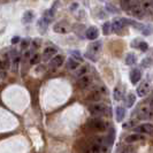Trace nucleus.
<instances>
[{
    "mask_svg": "<svg viewBox=\"0 0 153 153\" xmlns=\"http://www.w3.org/2000/svg\"><path fill=\"white\" fill-rule=\"evenodd\" d=\"M102 32H104L105 35H108V33L111 32V23L109 22L104 23V25H102Z\"/></svg>",
    "mask_w": 153,
    "mask_h": 153,
    "instance_id": "22",
    "label": "nucleus"
},
{
    "mask_svg": "<svg viewBox=\"0 0 153 153\" xmlns=\"http://www.w3.org/2000/svg\"><path fill=\"white\" fill-rule=\"evenodd\" d=\"M138 116H139L140 119H151V117H152L151 108H147V107L139 108V111H138Z\"/></svg>",
    "mask_w": 153,
    "mask_h": 153,
    "instance_id": "11",
    "label": "nucleus"
},
{
    "mask_svg": "<svg viewBox=\"0 0 153 153\" xmlns=\"http://www.w3.org/2000/svg\"><path fill=\"white\" fill-rule=\"evenodd\" d=\"M137 46L142 50V51H146V50H147V47H149L147 44L144 43V42H140V43H139V45H137Z\"/></svg>",
    "mask_w": 153,
    "mask_h": 153,
    "instance_id": "27",
    "label": "nucleus"
},
{
    "mask_svg": "<svg viewBox=\"0 0 153 153\" xmlns=\"http://www.w3.org/2000/svg\"><path fill=\"white\" fill-rule=\"evenodd\" d=\"M150 91H151V84L149 82H143L137 89V94L139 97H145Z\"/></svg>",
    "mask_w": 153,
    "mask_h": 153,
    "instance_id": "5",
    "label": "nucleus"
},
{
    "mask_svg": "<svg viewBox=\"0 0 153 153\" xmlns=\"http://www.w3.org/2000/svg\"><path fill=\"white\" fill-rule=\"evenodd\" d=\"M135 100H136V96L132 94V93H129L127 96V99H126V106L127 107H131L135 104Z\"/></svg>",
    "mask_w": 153,
    "mask_h": 153,
    "instance_id": "17",
    "label": "nucleus"
},
{
    "mask_svg": "<svg viewBox=\"0 0 153 153\" xmlns=\"http://www.w3.org/2000/svg\"><path fill=\"white\" fill-rule=\"evenodd\" d=\"M5 67H6V65H5L2 61H0V69H4Z\"/></svg>",
    "mask_w": 153,
    "mask_h": 153,
    "instance_id": "32",
    "label": "nucleus"
},
{
    "mask_svg": "<svg viewBox=\"0 0 153 153\" xmlns=\"http://www.w3.org/2000/svg\"><path fill=\"white\" fill-rule=\"evenodd\" d=\"M143 66H144V67H150V66H151V59L143 60Z\"/></svg>",
    "mask_w": 153,
    "mask_h": 153,
    "instance_id": "29",
    "label": "nucleus"
},
{
    "mask_svg": "<svg viewBox=\"0 0 153 153\" xmlns=\"http://www.w3.org/2000/svg\"><path fill=\"white\" fill-rule=\"evenodd\" d=\"M71 56H73V58H75L77 62L82 60V55H81V53H79L78 51H71ZM73 58H71V59H73ZM75 59H74V60H75Z\"/></svg>",
    "mask_w": 153,
    "mask_h": 153,
    "instance_id": "23",
    "label": "nucleus"
},
{
    "mask_svg": "<svg viewBox=\"0 0 153 153\" xmlns=\"http://www.w3.org/2000/svg\"><path fill=\"white\" fill-rule=\"evenodd\" d=\"M123 28H124V22H123V20L121 19H115L113 23L111 24V29L115 32H120V31L123 30Z\"/></svg>",
    "mask_w": 153,
    "mask_h": 153,
    "instance_id": "8",
    "label": "nucleus"
},
{
    "mask_svg": "<svg viewBox=\"0 0 153 153\" xmlns=\"http://www.w3.org/2000/svg\"><path fill=\"white\" fill-rule=\"evenodd\" d=\"M122 153H131V152H130V150H129V149H126V150H123L122 151Z\"/></svg>",
    "mask_w": 153,
    "mask_h": 153,
    "instance_id": "33",
    "label": "nucleus"
},
{
    "mask_svg": "<svg viewBox=\"0 0 153 153\" xmlns=\"http://www.w3.org/2000/svg\"><path fill=\"white\" fill-rule=\"evenodd\" d=\"M19 42H20V37H17V36L12 39V44H17Z\"/></svg>",
    "mask_w": 153,
    "mask_h": 153,
    "instance_id": "31",
    "label": "nucleus"
},
{
    "mask_svg": "<svg viewBox=\"0 0 153 153\" xmlns=\"http://www.w3.org/2000/svg\"><path fill=\"white\" fill-rule=\"evenodd\" d=\"M79 66V63L76 61V60H74V59H68V61H67V67L68 69H71V70H74V69H76L77 67Z\"/></svg>",
    "mask_w": 153,
    "mask_h": 153,
    "instance_id": "19",
    "label": "nucleus"
},
{
    "mask_svg": "<svg viewBox=\"0 0 153 153\" xmlns=\"http://www.w3.org/2000/svg\"><path fill=\"white\" fill-rule=\"evenodd\" d=\"M100 51H101V43H100V42H94V43H92L91 45H90V47H89L86 56L94 61V60H97Z\"/></svg>",
    "mask_w": 153,
    "mask_h": 153,
    "instance_id": "1",
    "label": "nucleus"
},
{
    "mask_svg": "<svg viewBox=\"0 0 153 153\" xmlns=\"http://www.w3.org/2000/svg\"><path fill=\"white\" fill-rule=\"evenodd\" d=\"M93 127H94L97 130H99V131H105V130H106V124L102 122L101 120H99V119L94 120V122H93Z\"/></svg>",
    "mask_w": 153,
    "mask_h": 153,
    "instance_id": "14",
    "label": "nucleus"
},
{
    "mask_svg": "<svg viewBox=\"0 0 153 153\" xmlns=\"http://www.w3.org/2000/svg\"><path fill=\"white\" fill-rule=\"evenodd\" d=\"M54 31L58 32V33H67L70 31V25L67 22H59L54 25Z\"/></svg>",
    "mask_w": 153,
    "mask_h": 153,
    "instance_id": "4",
    "label": "nucleus"
},
{
    "mask_svg": "<svg viewBox=\"0 0 153 153\" xmlns=\"http://www.w3.org/2000/svg\"><path fill=\"white\" fill-rule=\"evenodd\" d=\"M58 52V50H56V47H53V46H50V47H47L44 50V53H43V59H44V61H47V60H50L51 58H53L54 54H56Z\"/></svg>",
    "mask_w": 153,
    "mask_h": 153,
    "instance_id": "7",
    "label": "nucleus"
},
{
    "mask_svg": "<svg viewBox=\"0 0 153 153\" xmlns=\"http://www.w3.org/2000/svg\"><path fill=\"white\" fill-rule=\"evenodd\" d=\"M144 8L145 9H149V10H151V8H152V2L151 1H146V2H144ZM143 8V9H144Z\"/></svg>",
    "mask_w": 153,
    "mask_h": 153,
    "instance_id": "28",
    "label": "nucleus"
},
{
    "mask_svg": "<svg viewBox=\"0 0 153 153\" xmlns=\"http://www.w3.org/2000/svg\"><path fill=\"white\" fill-rule=\"evenodd\" d=\"M29 45V40H23L22 42V48H27Z\"/></svg>",
    "mask_w": 153,
    "mask_h": 153,
    "instance_id": "30",
    "label": "nucleus"
},
{
    "mask_svg": "<svg viewBox=\"0 0 153 153\" xmlns=\"http://www.w3.org/2000/svg\"><path fill=\"white\" fill-rule=\"evenodd\" d=\"M98 35H99V31H98V29L96 27H90L86 30V32H85L86 38L90 39V40H94V39L98 37Z\"/></svg>",
    "mask_w": 153,
    "mask_h": 153,
    "instance_id": "9",
    "label": "nucleus"
},
{
    "mask_svg": "<svg viewBox=\"0 0 153 153\" xmlns=\"http://www.w3.org/2000/svg\"><path fill=\"white\" fill-rule=\"evenodd\" d=\"M121 5H122V7L124 10H130V1H122L121 2Z\"/></svg>",
    "mask_w": 153,
    "mask_h": 153,
    "instance_id": "25",
    "label": "nucleus"
},
{
    "mask_svg": "<svg viewBox=\"0 0 153 153\" xmlns=\"http://www.w3.org/2000/svg\"><path fill=\"white\" fill-rule=\"evenodd\" d=\"M63 55H55L53 56L52 59H51V62H50V65H51V67L52 68H59L60 66H62V63H63Z\"/></svg>",
    "mask_w": 153,
    "mask_h": 153,
    "instance_id": "10",
    "label": "nucleus"
},
{
    "mask_svg": "<svg viewBox=\"0 0 153 153\" xmlns=\"http://www.w3.org/2000/svg\"><path fill=\"white\" fill-rule=\"evenodd\" d=\"M33 17H35L33 13L30 12V10H28V12H25L24 15H23L22 22L23 23H31L32 21H33Z\"/></svg>",
    "mask_w": 153,
    "mask_h": 153,
    "instance_id": "15",
    "label": "nucleus"
},
{
    "mask_svg": "<svg viewBox=\"0 0 153 153\" xmlns=\"http://www.w3.org/2000/svg\"><path fill=\"white\" fill-rule=\"evenodd\" d=\"M114 99L115 100H120L121 99V92H120V90L116 88L114 90Z\"/></svg>",
    "mask_w": 153,
    "mask_h": 153,
    "instance_id": "26",
    "label": "nucleus"
},
{
    "mask_svg": "<svg viewBox=\"0 0 153 153\" xmlns=\"http://www.w3.org/2000/svg\"><path fill=\"white\" fill-rule=\"evenodd\" d=\"M124 109L122 107H117L116 108V111H115V115H116V120H117V122H121L123 120V117H124Z\"/></svg>",
    "mask_w": 153,
    "mask_h": 153,
    "instance_id": "18",
    "label": "nucleus"
},
{
    "mask_svg": "<svg viewBox=\"0 0 153 153\" xmlns=\"http://www.w3.org/2000/svg\"><path fill=\"white\" fill-rule=\"evenodd\" d=\"M152 124L151 123H144V124H140L136 128V131L143 134V135H152Z\"/></svg>",
    "mask_w": 153,
    "mask_h": 153,
    "instance_id": "6",
    "label": "nucleus"
},
{
    "mask_svg": "<svg viewBox=\"0 0 153 153\" xmlns=\"http://www.w3.org/2000/svg\"><path fill=\"white\" fill-rule=\"evenodd\" d=\"M126 63H127L128 66L135 65V63H136V56H135L132 53H129L128 55H127V58H126Z\"/></svg>",
    "mask_w": 153,
    "mask_h": 153,
    "instance_id": "20",
    "label": "nucleus"
},
{
    "mask_svg": "<svg viewBox=\"0 0 153 153\" xmlns=\"http://www.w3.org/2000/svg\"><path fill=\"white\" fill-rule=\"evenodd\" d=\"M142 78V73L139 69H134L130 73V81L132 84H136L137 82H139V79Z\"/></svg>",
    "mask_w": 153,
    "mask_h": 153,
    "instance_id": "12",
    "label": "nucleus"
},
{
    "mask_svg": "<svg viewBox=\"0 0 153 153\" xmlns=\"http://www.w3.org/2000/svg\"><path fill=\"white\" fill-rule=\"evenodd\" d=\"M89 111H90V113L93 116H101V115L105 114V112H106V106L102 105V104H94V105L90 106Z\"/></svg>",
    "mask_w": 153,
    "mask_h": 153,
    "instance_id": "3",
    "label": "nucleus"
},
{
    "mask_svg": "<svg viewBox=\"0 0 153 153\" xmlns=\"http://www.w3.org/2000/svg\"><path fill=\"white\" fill-rule=\"evenodd\" d=\"M39 61H40V55H39V54H35V55L31 58L30 63L33 66V65H37V63H39Z\"/></svg>",
    "mask_w": 153,
    "mask_h": 153,
    "instance_id": "24",
    "label": "nucleus"
},
{
    "mask_svg": "<svg viewBox=\"0 0 153 153\" xmlns=\"http://www.w3.org/2000/svg\"><path fill=\"white\" fill-rule=\"evenodd\" d=\"M130 9H131V14L137 17V19H142L144 14H145V10L143 8L139 6V2H132L130 1Z\"/></svg>",
    "mask_w": 153,
    "mask_h": 153,
    "instance_id": "2",
    "label": "nucleus"
},
{
    "mask_svg": "<svg viewBox=\"0 0 153 153\" xmlns=\"http://www.w3.org/2000/svg\"><path fill=\"white\" fill-rule=\"evenodd\" d=\"M90 83H91V78L89 76H83L81 77V79L78 81V86L81 89H85V88H88L90 85Z\"/></svg>",
    "mask_w": 153,
    "mask_h": 153,
    "instance_id": "13",
    "label": "nucleus"
},
{
    "mask_svg": "<svg viewBox=\"0 0 153 153\" xmlns=\"http://www.w3.org/2000/svg\"><path fill=\"white\" fill-rule=\"evenodd\" d=\"M143 136H140V135H137V134H134V135H130V136H128V137L126 138V142H128V143H134V142H138V140H142L143 139Z\"/></svg>",
    "mask_w": 153,
    "mask_h": 153,
    "instance_id": "16",
    "label": "nucleus"
},
{
    "mask_svg": "<svg viewBox=\"0 0 153 153\" xmlns=\"http://www.w3.org/2000/svg\"><path fill=\"white\" fill-rule=\"evenodd\" d=\"M88 70H89V69H88L86 66H82V67L75 73V75H76L77 77H83V76H85V74L88 73Z\"/></svg>",
    "mask_w": 153,
    "mask_h": 153,
    "instance_id": "21",
    "label": "nucleus"
}]
</instances>
